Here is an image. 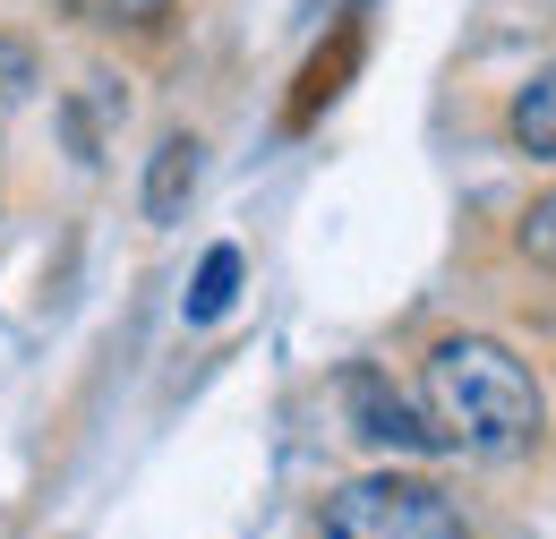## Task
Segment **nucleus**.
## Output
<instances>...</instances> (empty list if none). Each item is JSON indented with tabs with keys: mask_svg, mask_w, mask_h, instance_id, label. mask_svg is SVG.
Segmentation results:
<instances>
[{
	"mask_svg": "<svg viewBox=\"0 0 556 539\" xmlns=\"http://www.w3.org/2000/svg\"><path fill=\"white\" fill-rule=\"evenodd\" d=\"M419 403H428V428L480 463H514L540 446L548 428V394L540 377L505 351L496 335H437L428 360H419Z\"/></svg>",
	"mask_w": 556,
	"mask_h": 539,
	"instance_id": "f257e3e1",
	"label": "nucleus"
},
{
	"mask_svg": "<svg viewBox=\"0 0 556 539\" xmlns=\"http://www.w3.org/2000/svg\"><path fill=\"white\" fill-rule=\"evenodd\" d=\"M317 539H471V531H463V505L437 479L368 472V479H343L317 505Z\"/></svg>",
	"mask_w": 556,
	"mask_h": 539,
	"instance_id": "f03ea898",
	"label": "nucleus"
},
{
	"mask_svg": "<svg viewBox=\"0 0 556 539\" xmlns=\"http://www.w3.org/2000/svg\"><path fill=\"white\" fill-rule=\"evenodd\" d=\"M343 411H351V437L377 446V454H437V446H445V437H437V428H428L377 368H351V377H343Z\"/></svg>",
	"mask_w": 556,
	"mask_h": 539,
	"instance_id": "7ed1b4c3",
	"label": "nucleus"
},
{
	"mask_svg": "<svg viewBox=\"0 0 556 539\" xmlns=\"http://www.w3.org/2000/svg\"><path fill=\"white\" fill-rule=\"evenodd\" d=\"M505 137H514L531 163H556V61L531 68V77L514 86V103H505Z\"/></svg>",
	"mask_w": 556,
	"mask_h": 539,
	"instance_id": "20e7f679",
	"label": "nucleus"
},
{
	"mask_svg": "<svg viewBox=\"0 0 556 539\" xmlns=\"http://www.w3.org/2000/svg\"><path fill=\"white\" fill-rule=\"evenodd\" d=\"M189 189H198V137H163L146 163V223H180Z\"/></svg>",
	"mask_w": 556,
	"mask_h": 539,
	"instance_id": "39448f33",
	"label": "nucleus"
},
{
	"mask_svg": "<svg viewBox=\"0 0 556 539\" xmlns=\"http://www.w3.org/2000/svg\"><path fill=\"white\" fill-rule=\"evenodd\" d=\"M231 300H240V249L223 240V249H206V266H198V291H189V326H214Z\"/></svg>",
	"mask_w": 556,
	"mask_h": 539,
	"instance_id": "423d86ee",
	"label": "nucleus"
},
{
	"mask_svg": "<svg viewBox=\"0 0 556 539\" xmlns=\"http://www.w3.org/2000/svg\"><path fill=\"white\" fill-rule=\"evenodd\" d=\"M35 86H43V52H35L26 35H9V26H0V112H17Z\"/></svg>",
	"mask_w": 556,
	"mask_h": 539,
	"instance_id": "0eeeda50",
	"label": "nucleus"
},
{
	"mask_svg": "<svg viewBox=\"0 0 556 539\" xmlns=\"http://www.w3.org/2000/svg\"><path fill=\"white\" fill-rule=\"evenodd\" d=\"M514 249H522L540 274H556V189L522 205V223H514Z\"/></svg>",
	"mask_w": 556,
	"mask_h": 539,
	"instance_id": "6e6552de",
	"label": "nucleus"
},
{
	"mask_svg": "<svg viewBox=\"0 0 556 539\" xmlns=\"http://www.w3.org/2000/svg\"><path fill=\"white\" fill-rule=\"evenodd\" d=\"M77 9H94V17H154V9H172V0H77Z\"/></svg>",
	"mask_w": 556,
	"mask_h": 539,
	"instance_id": "1a4fd4ad",
	"label": "nucleus"
},
{
	"mask_svg": "<svg viewBox=\"0 0 556 539\" xmlns=\"http://www.w3.org/2000/svg\"><path fill=\"white\" fill-rule=\"evenodd\" d=\"M548 9H556V0H548Z\"/></svg>",
	"mask_w": 556,
	"mask_h": 539,
	"instance_id": "9d476101",
	"label": "nucleus"
}]
</instances>
